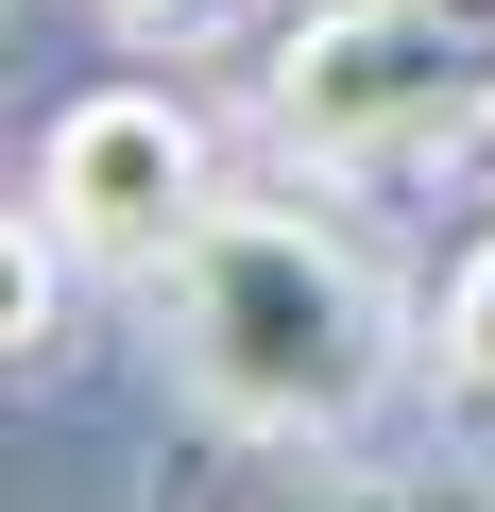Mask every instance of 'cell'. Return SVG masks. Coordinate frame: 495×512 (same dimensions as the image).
I'll return each instance as SVG.
<instances>
[{"mask_svg":"<svg viewBox=\"0 0 495 512\" xmlns=\"http://www.w3.org/2000/svg\"><path fill=\"white\" fill-rule=\"evenodd\" d=\"M171 376L205 427H257V444H342L393 393V308L359 274V239L291 222V205H205V239L154 274Z\"/></svg>","mask_w":495,"mask_h":512,"instance_id":"cell-1","label":"cell"},{"mask_svg":"<svg viewBox=\"0 0 495 512\" xmlns=\"http://www.w3.org/2000/svg\"><path fill=\"white\" fill-rule=\"evenodd\" d=\"M495 120V52L444 0H308L257 69V137L291 171H376V154H444Z\"/></svg>","mask_w":495,"mask_h":512,"instance_id":"cell-2","label":"cell"},{"mask_svg":"<svg viewBox=\"0 0 495 512\" xmlns=\"http://www.w3.org/2000/svg\"><path fill=\"white\" fill-rule=\"evenodd\" d=\"M35 222L86 256V274H171L205 239V120L171 86H86L35 137Z\"/></svg>","mask_w":495,"mask_h":512,"instance_id":"cell-3","label":"cell"},{"mask_svg":"<svg viewBox=\"0 0 495 512\" xmlns=\"http://www.w3.org/2000/svg\"><path fill=\"white\" fill-rule=\"evenodd\" d=\"M154 512H478L461 478H410V461H342V444H257V427H205L171 461Z\"/></svg>","mask_w":495,"mask_h":512,"instance_id":"cell-4","label":"cell"},{"mask_svg":"<svg viewBox=\"0 0 495 512\" xmlns=\"http://www.w3.org/2000/svg\"><path fill=\"white\" fill-rule=\"evenodd\" d=\"M69 274H86V256H69V239H52L35 205H18V239H0V342H18V376H35L52 342H69Z\"/></svg>","mask_w":495,"mask_h":512,"instance_id":"cell-5","label":"cell"},{"mask_svg":"<svg viewBox=\"0 0 495 512\" xmlns=\"http://www.w3.org/2000/svg\"><path fill=\"white\" fill-rule=\"evenodd\" d=\"M444 393L495 427V222L461 239V274H444Z\"/></svg>","mask_w":495,"mask_h":512,"instance_id":"cell-6","label":"cell"},{"mask_svg":"<svg viewBox=\"0 0 495 512\" xmlns=\"http://www.w3.org/2000/svg\"><path fill=\"white\" fill-rule=\"evenodd\" d=\"M103 18H120V35H205L222 0H103Z\"/></svg>","mask_w":495,"mask_h":512,"instance_id":"cell-7","label":"cell"},{"mask_svg":"<svg viewBox=\"0 0 495 512\" xmlns=\"http://www.w3.org/2000/svg\"><path fill=\"white\" fill-rule=\"evenodd\" d=\"M444 18H461V35H478V52H495V0H444Z\"/></svg>","mask_w":495,"mask_h":512,"instance_id":"cell-8","label":"cell"},{"mask_svg":"<svg viewBox=\"0 0 495 512\" xmlns=\"http://www.w3.org/2000/svg\"><path fill=\"white\" fill-rule=\"evenodd\" d=\"M461 154H478V171H495V120H478V137H461Z\"/></svg>","mask_w":495,"mask_h":512,"instance_id":"cell-9","label":"cell"}]
</instances>
